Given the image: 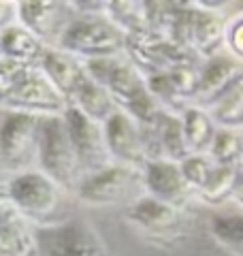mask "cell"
<instances>
[{
    "instance_id": "9",
    "label": "cell",
    "mask_w": 243,
    "mask_h": 256,
    "mask_svg": "<svg viewBox=\"0 0 243 256\" xmlns=\"http://www.w3.org/2000/svg\"><path fill=\"white\" fill-rule=\"evenodd\" d=\"M102 128L111 160H116V164L143 169V164L148 162V154H145L139 124L124 111H116L102 124Z\"/></svg>"
},
{
    "instance_id": "21",
    "label": "cell",
    "mask_w": 243,
    "mask_h": 256,
    "mask_svg": "<svg viewBox=\"0 0 243 256\" xmlns=\"http://www.w3.org/2000/svg\"><path fill=\"white\" fill-rule=\"evenodd\" d=\"M209 230L228 254L243 256V214L216 216L209 224Z\"/></svg>"
},
{
    "instance_id": "20",
    "label": "cell",
    "mask_w": 243,
    "mask_h": 256,
    "mask_svg": "<svg viewBox=\"0 0 243 256\" xmlns=\"http://www.w3.org/2000/svg\"><path fill=\"white\" fill-rule=\"evenodd\" d=\"M207 111L212 114L218 128L243 130V77Z\"/></svg>"
},
{
    "instance_id": "7",
    "label": "cell",
    "mask_w": 243,
    "mask_h": 256,
    "mask_svg": "<svg viewBox=\"0 0 243 256\" xmlns=\"http://www.w3.org/2000/svg\"><path fill=\"white\" fill-rule=\"evenodd\" d=\"M2 107H6L9 111L52 118V116H64L70 105L66 96L45 77L43 70L32 68L24 77V82L18 86V90L2 102Z\"/></svg>"
},
{
    "instance_id": "1",
    "label": "cell",
    "mask_w": 243,
    "mask_h": 256,
    "mask_svg": "<svg viewBox=\"0 0 243 256\" xmlns=\"http://www.w3.org/2000/svg\"><path fill=\"white\" fill-rule=\"evenodd\" d=\"M128 38L109 18L94 13H84L81 18L72 20L68 30L64 32L60 50L75 56L81 62L90 60H107L120 58L126 52Z\"/></svg>"
},
{
    "instance_id": "27",
    "label": "cell",
    "mask_w": 243,
    "mask_h": 256,
    "mask_svg": "<svg viewBox=\"0 0 243 256\" xmlns=\"http://www.w3.org/2000/svg\"><path fill=\"white\" fill-rule=\"evenodd\" d=\"M18 22V2H2L0 0V34L6 30L15 26Z\"/></svg>"
},
{
    "instance_id": "5",
    "label": "cell",
    "mask_w": 243,
    "mask_h": 256,
    "mask_svg": "<svg viewBox=\"0 0 243 256\" xmlns=\"http://www.w3.org/2000/svg\"><path fill=\"white\" fill-rule=\"evenodd\" d=\"M6 198L22 218L43 222L52 218L60 205V186L43 171L18 173L6 186Z\"/></svg>"
},
{
    "instance_id": "15",
    "label": "cell",
    "mask_w": 243,
    "mask_h": 256,
    "mask_svg": "<svg viewBox=\"0 0 243 256\" xmlns=\"http://www.w3.org/2000/svg\"><path fill=\"white\" fill-rule=\"evenodd\" d=\"M38 237L11 205L0 218V256H38Z\"/></svg>"
},
{
    "instance_id": "13",
    "label": "cell",
    "mask_w": 243,
    "mask_h": 256,
    "mask_svg": "<svg viewBox=\"0 0 243 256\" xmlns=\"http://www.w3.org/2000/svg\"><path fill=\"white\" fill-rule=\"evenodd\" d=\"M45 256H109V252L86 224L68 222L47 230Z\"/></svg>"
},
{
    "instance_id": "25",
    "label": "cell",
    "mask_w": 243,
    "mask_h": 256,
    "mask_svg": "<svg viewBox=\"0 0 243 256\" xmlns=\"http://www.w3.org/2000/svg\"><path fill=\"white\" fill-rule=\"evenodd\" d=\"M32 70V66L13 62L9 58H0V105L18 90V86L24 82V77Z\"/></svg>"
},
{
    "instance_id": "8",
    "label": "cell",
    "mask_w": 243,
    "mask_h": 256,
    "mask_svg": "<svg viewBox=\"0 0 243 256\" xmlns=\"http://www.w3.org/2000/svg\"><path fill=\"white\" fill-rule=\"evenodd\" d=\"M18 22L43 45L60 47L64 32L72 24V18L70 6L64 2L32 0V2H18Z\"/></svg>"
},
{
    "instance_id": "19",
    "label": "cell",
    "mask_w": 243,
    "mask_h": 256,
    "mask_svg": "<svg viewBox=\"0 0 243 256\" xmlns=\"http://www.w3.org/2000/svg\"><path fill=\"white\" fill-rule=\"evenodd\" d=\"M160 150H162V160H171V162H177V164H182L186 158L192 156L188 141H186L182 116H175L171 111H162Z\"/></svg>"
},
{
    "instance_id": "11",
    "label": "cell",
    "mask_w": 243,
    "mask_h": 256,
    "mask_svg": "<svg viewBox=\"0 0 243 256\" xmlns=\"http://www.w3.org/2000/svg\"><path fill=\"white\" fill-rule=\"evenodd\" d=\"M124 216L128 222L134 224L136 228H141L143 233L160 239L175 237L184 226L182 212L177 207L162 203L150 194H143L132 205H128Z\"/></svg>"
},
{
    "instance_id": "2",
    "label": "cell",
    "mask_w": 243,
    "mask_h": 256,
    "mask_svg": "<svg viewBox=\"0 0 243 256\" xmlns=\"http://www.w3.org/2000/svg\"><path fill=\"white\" fill-rule=\"evenodd\" d=\"M45 118L6 111L0 124V164L6 171L26 173L32 164H38L40 134H43Z\"/></svg>"
},
{
    "instance_id": "12",
    "label": "cell",
    "mask_w": 243,
    "mask_h": 256,
    "mask_svg": "<svg viewBox=\"0 0 243 256\" xmlns=\"http://www.w3.org/2000/svg\"><path fill=\"white\" fill-rule=\"evenodd\" d=\"M243 77V64L232 56H216L209 58L198 68V90H196V107L212 109L222 96Z\"/></svg>"
},
{
    "instance_id": "10",
    "label": "cell",
    "mask_w": 243,
    "mask_h": 256,
    "mask_svg": "<svg viewBox=\"0 0 243 256\" xmlns=\"http://www.w3.org/2000/svg\"><path fill=\"white\" fill-rule=\"evenodd\" d=\"M141 175H143V188L150 196L171 207H177V210H182L188 203L192 188L186 184L177 162H171V160H148L141 169Z\"/></svg>"
},
{
    "instance_id": "24",
    "label": "cell",
    "mask_w": 243,
    "mask_h": 256,
    "mask_svg": "<svg viewBox=\"0 0 243 256\" xmlns=\"http://www.w3.org/2000/svg\"><path fill=\"white\" fill-rule=\"evenodd\" d=\"M180 169H182L186 184H188L192 190L200 192L207 186L209 178H212V173L216 169V162L212 160L209 154H192L180 164Z\"/></svg>"
},
{
    "instance_id": "22",
    "label": "cell",
    "mask_w": 243,
    "mask_h": 256,
    "mask_svg": "<svg viewBox=\"0 0 243 256\" xmlns=\"http://www.w3.org/2000/svg\"><path fill=\"white\" fill-rule=\"evenodd\" d=\"M209 156L218 166H237L243 162V134L241 130L218 128Z\"/></svg>"
},
{
    "instance_id": "6",
    "label": "cell",
    "mask_w": 243,
    "mask_h": 256,
    "mask_svg": "<svg viewBox=\"0 0 243 256\" xmlns=\"http://www.w3.org/2000/svg\"><path fill=\"white\" fill-rule=\"evenodd\" d=\"M64 122H66L68 137L72 143V150L77 154L84 178L94 175L113 164L107 150V141H104L102 124L94 122V120L84 116L75 107H68V111L64 114Z\"/></svg>"
},
{
    "instance_id": "14",
    "label": "cell",
    "mask_w": 243,
    "mask_h": 256,
    "mask_svg": "<svg viewBox=\"0 0 243 256\" xmlns=\"http://www.w3.org/2000/svg\"><path fill=\"white\" fill-rule=\"evenodd\" d=\"M38 68L45 73V77L58 88V90L70 100L72 92L77 90L81 79L86 77V64L75 56L66 54L60 47H47L43 58H40Z\"/></svg>"
},
{
    "instance_id": "26",
    "label": "cell",
    "mask_w": 243,
    "mask_h": 256,
    "mask_svg": "<svg viewBox=\"0 0 243 256\" xmlns=\"http://www.w3.org/2000/svg\"><path fill=\"white\" fill-rule=\"evenodd\" d=\"M226 50L234 60L243 64V13L234 15L226 24Z\"/></svg>"
},
{
    "instance_id": "23",
    "label": "cell",
    "mask_w": 243,
    "mask_h": 256,
    "mask_svg": "<svg viewBox=\"0 0 243 256\" xmlns=\"http://www.w3.org/2000/svg\"><path fill=\"white\" fill-rule=\"evenodd\" d=\"M239 166V164H237ZM237 166H218L209 178L207 186L202 188L198 194L207 205H222L234 194V180H237Z\"/></svg>"
},
{
    "instance_id": "28",
    "label": "cell",
    "mask_w": 243,
    "mask_h": 256,
    "mask_svg": "<svg viewBox=\"0 0 243 256\" xmlns=\"http://www.w3.org/2000/svg\"><path fill=\"white\" fill-rule=\"evenodd\" d=\"M232 198L243 207V162L237 166V180H234V194Z\"/></svg>"
},
{
    "instance_id": "3",
    "label": "cell",
    "mask_w": 243,
    "mask_h": 256,
    "mask_svg": "<svg viewBox=\"0 0 243 256\" xmlns=\"http://www.w3.org/2000/svg\"><path fill=\"white\" fill-rule=\"evenodd\" d=\"M38 171H43L60 188H70L84 180L64 116L45 118L38 150Z\"/></svg>"
},
{
    "instance_id": "18",
    "label": "cell",
    "mask_w": 243,
    "mask_h": 256,
    "mask_svg": "<svg viewBox=\"0 0 243 256\" xmlns=\"http://www.w3.org/2000/svg\"><path fill=\"white\" fill-rule=\"evenodd\" d=\"M182 120H184V132L190 154H209L218 132V124L214 122L212 114L207 109L194 105L182 111Z\"/></svg>"
},
{
    "instance_id": "4",
    "label": "cell",
    "mask_w": 243,
    "mask_h": 256,
    "mask_svg": "<svg viewBox=\"0 0 243 256\" xmlns=\"http://www.w3.org/2000/svg\"><path fill=\"white\" fill-rule=\"evenodd\" d=\"M143 175L141 169L116 164L94 175H88L79 182L77 194L88 205L111 207V205H132L136 198H141Z\"/></svg>"
},
{
    "instance_id": "16",
    "label": "cell",
    "mask_w": 243,
    "mask_h": 256,
    "mask_svg": "<svg viewBox=\"0 0 243 256\" xmlns=\"http://www.w3.org/2000/svg\"><path fill=\"white\" fill-rule=\"evenodd\" d=\"M68 105L75 107L77 111H81L84 116H88L98 124H104L116 111H120L116 100L111 98V94L104 90L96 79H92L90 73H86V77L81 79L77 90L70 96Z\"/></svg>"
},
{
    "instance_id": "17",
    "label": "cell",
    "mask_w": 243,
    "mask_h": 256,
    "mask_svg": "<svg viewBox=\"0 0 243 256\" xmlns=\"http://www.w3.org/2000/svg\"><path fill=\"white\" fill-rule=\"evenodd\" d=\"M45 50H47V45L40 43L22 24H15V26L6 28L0 34V54H2V58L26 64V66L38 68Z\"/></svg>"
},
{
    "instance_id": "29",
    "label": "cell",
    "mask_w": 243,
    "mask_h": 256,
    "mask_svg": "<svg viewBox=\"0 0 243 256\" xmlns=\"http://www.w3.org/2000/svg\"><path fill=\"white\" fill-rule=\"evenodd\" d=\"M11 207V203H9V198L6 196H0V218H2V214L6 212Z\"/></svg>"
},
{
    "instance_id": "30",
    "label": "cell",
    "mask_w": 243,
    "mask_h": 256,
    "mask_svg": "<svg viewBox=\"0 0 243 256\" xmlns=\"http://www.w3.org/2000/svg\"><path fill=\"white\" fill-rule=\"evenodd\" d=\"M0 58H2V54H0Z\"/></svg>"
},
{
    "instance_id": "31",
    "label": "cell",
    "mask_w": 243,
    "mask_h": 256,
    "mask_svg": "<svg viewBox=\"0 0 243 256\" xmlns=\"http://www.w3.org/2000/svg\"><path fill=\"white\" fill-rule=\"evenodd\" d=\"M241 134H243V130H241Z\"/></svg>"
}]
</instances>
